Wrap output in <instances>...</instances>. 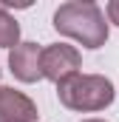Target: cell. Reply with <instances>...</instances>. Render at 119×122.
<instances>
[{
	"mask_svg": "<svg viewBox=\"0 0 119 122\" xmlns=\"http://www.w3.org/2000/svg\"><path fill=\"white\" fill-rule=\"evenodd\" d=\"M54 29L65 37H74L85 48H99L108 40V23L96 3L91 0H71L54 11Z\"/></svg>",
	"mask_w": 119,
	"mask_h": 122,
	"instance_id": "6da1fadb",
	"label": "cell"
},
{
	"mask_svg": "<svg viewBox=\"0 0 119 122\" xmlns=\"http://www.w3.org/2000/svg\"><path fill=\"white\" fill-rule=\"evenodd\" d=\"M57 97L71 111H102L114 102V82L102 74H77L57 85Z\"/></svg>",
	"mask_w": 119,
	"mask_h": 122,
	"instance_id": "7a4b0ae2",
	"label": "cell"
},
{
	"mask_svg": "<svg viewBox=\"0 0 119 122\" xmlns=\"http://www.w3.org/2000/svg\"><path fill=\"white\" fill-rule=\"evenodd\" d=\"M82 68V57L74 46H65V43H54V46H45L43 48V77L51 80V82H65L71 77H77Z\"/></svg>",
	"mask_w": 119,
	"mask_h": 122,
	"instance_id": "3957f363",
	"label": "cell"
},
{
	"mask_svg": "<svg viewBox=\"0 0 119 122\" xmlns=\"http://www.w3.org/2000/svg\"><path fill=\"white\" fill-rule=\"evenodd\" d=\"M9 68L20 82L43 80V48L37 43H20L9 51Z\"/></svg>",
	"mask_w": 119,
	"mask_h": 122,
	"instance_id": "277c9868",
	"label": "cell"
},
{
	"mask_svg": "<svg viewBox=\"0 0 119 122\" xmlns=\"http://www.w3.org/2000/svg\"><path fill=\"white\" fill-rule=\"evenodd\" d=\"M37 105L23 91L0 85V122H34Z\"/></svg>",
	"mask_w": 119,
	"mask_h": 122,
	"instance_id": "5b68a950",
	"label": "cell"
},
{
	"mask_svg": "<svg viewBox=\"0 0 119 122\" xmlns=\"http://www.w3.org/2000/svg\"><path fill=\"white\" fill-rule=\"evenodd\" d=\"M20 23L6 11V9H0V48H17L20 43Z\"/></svg>",
	"mask_w": 119,
	"mask_h": 122,
	"instance_id": "8992f818",
	"label": "cell"
},
{
	"mask_svg": "<svg viewBox=\"0 0 119 122\" xmlns=\"http://www.w3.org/2000/svg\"><path fill=\"white\" fill-rule=\"evenodd\" d=\"M108 17H111V23L119 26V0H111L108 3Z\"/></svg>",
	"mask_w": 119,
	"mask_h": 122,
	"instance_id": "52a82bcc",
	"label": "cell"
},
{
	"mask_svg": "<svg viewBox=\"0 0 119 122\" xmlns=\"http://www.w3.org/2000/svg\"><path fill=\"white\" fill-rule=\"evenodd\" d=\"M82 122H105V119H82Z\"/></svg>",
	"mask_w": 119,
	"mask_h": 122,
	"instance_id": "ba28073f",
	"label": "cell"
}]
</instances>
